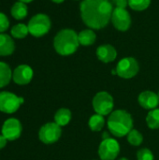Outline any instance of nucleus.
Instances as JSON below:
<instances>
[{"label":"nucleus","instance_id":"1","mask_svg":"<svg viewBox=\"0 0 159 160\" xmlns=\"http://www.w3.org/2000/svg\"><path fill=\"white\" fill-rule=\"evenodd\" d=\"M81 17L90 29H102L108 25L113 11L111 0H82L80 5Z\"/></svg>","mask_w":159,"mask_h":160},{"label":"nucleus","instance_id":"2","mask_svg":"<svg viewBox=\"0 0 159 160\" xmlns=\"http://www.w3.org/2000/svg\"><path fill=\"white\" fill-rule=\"evenodd\" d=\"M107 126L113 136L122 138L127 136L133 129V119L131 114L127 111L116 110L109 115Z\"/></svg>","mask_w":159,"mask_h":160},{"label":"nucleus","instance_id":"3","mask_svg":"<svg viewBox=\"0 0 159 160\" xmlns=\"http://www.w3.org/2000/svg\"><path fill=\"white\" fill-rule=\"evenodd\" d=\"M78 34L71 28L60 30L54 37L53 47L55 52L63 56L73 54L79 47Z\"/></svg>","mask_w":159,"mask_h":160},{"label":"nucleus","instance_id":"4","mask_svg":"<svg viewBox=\"0 0 159 160\" xmlns=\"http://www.w3.org/2000/svg\"><path fill=\"white\" fill-rule=\"evenodd\" d=\"M27 26L29 34L35 38H41L49 33L52 22L48 15L44 13H37L30 19Z\"/></svg>","mask_w":159,"mask_h":160},{"label":"nucleus","instance_id":"5","mask_svg":"<svg viewBox=\"0 0 159 160\" xmlns=\"http://www.w3.org/2000/svg\"><path fill=\"white\" fill-rule=\"evenodd\" d=\"M114 100L112 95L106 91L98 92L93 98V108L96 113L103 116L110 115L113 112Z\"/></svg>","mask_w":159,"mask_h":160},{"label":"nucleus","instance_id":"6","mask_svg":"<svg viewBox=\"0 0 159 160\" xmlns=\"http://www.w3.org/2000/svg\"><path fill=\"white\" fill-rule=\"evenodd\" d=\"M23 103V98L7 91L0 92V112L5 113L16 112Z\"/></svg>","mask_w":159,"mask_h":160},{"label":"nucleus","instance_id":"7","mask_svg":"<svg viewBox=\"0 0 159 160\" xmlns=\"http://www.w3.org/2000/svg\"><path fill=\"white\" fill-rule=\"evenodd\" d=\"M115 70L119 77L123 79H131L138 74L140 66L135 58L125 57L118 62Z\"/></svg>","mask_w":159,"mask_h":160},{"label":"nucleus","instance_id":"8","mask_svg":"<svg viewBox=\"0 0 159 160\" xmlns=\"http://www.w3.org/2000/svg\"><path fill=\"white\" fill-rule=\"evenodd\" d=\"M62 135L61 127L55 122H50L42 126L38 132V138L40 142L45 144H52L56 142Z\"/></svg>","mask_w":159,"mask_h":160},{"label":"nucleus","instance_id":"9","mask_svg":"<svg viewBox=\"0 0 159 160\" xmlns=\"http://www.w3.org/2000/svg\"><path fill=\"white\" fill-rule=\"evenodd\" d=\"M119 153V142L112 138L103 140L98 147V156L101 160H115Z\"/></svg>","mask_w":159,"mask_h":160},{"label":"nucleus","instance_id":"10","mask_svg":"<svg viewBox=\"0 0 159 160\" xmlns=\"http://www.w3.org/2000/svg\"><path fill=\"white\" fill-rule=\"evenodd\" d=\"M115 29L121 32L127 31L131 25V16L126 8H113L111 19Z\"/></svg>","mask_w":159,"mask_h":160},{"label":"nucleus","instance_id":"11","mask_svg":"<svg viewBox=\"0 0 159 160\" xmlns=\"http://www.w3.org/2000/svg\"><path fill=\"white\" fill-rule=\"evenodd\" d=\"M22 124L16 118L7 119L2 126V135L9 142L16 141L22 134Z\"/></svg>","mask_w":159,"mask_h":160},{"label":"nucleus","instance_id":"12","mask_svg":"<svg viewBox=\"0 0 159 160\" xmlns=\"http://www.w3.org/2000/svg\"><path fill=\"white\" fill-rule=\"evenodd\" d=\"M33 76H34V72L30 66L20 65L13 70L12 80L16 84L25 85L32 81Z\"/></svg>","mask_w":159,"mask_h":160},{"label":"nucleus","instance_id":"13","mask_svg":"<svg viewBox=\"0 0 159 160\" xmlns=\"http://www.w3.org/2000/svg\"><path fill=\"white\" fill-rule=\"evenodd\" d=\"M139 104L145 110L157 109L159 104L158 95L153 91H143L139 95Z\"/></svg>","mask_w":159,"mask_h":160},{"label":"nucleus","instance_id":"14","mask_svg":"<svg viewBox=\"0 0 159 160\" xmlns=\"http://www.w3.org/2000/svg\"><path fill=\"white\" fill-rule=\"evenodd\" d=\"M97 56L103 63H111L116 59L117 52L111 44H103L97 49Z\"/></svg>","mask_w":159,"mask_h":160},{"label":"nucleus","instance_id":"15","mask_svg":"<svg viewBox=\"0 0 159 160\" xmlns=\"http://www.w3.org/2000/svg\"><path fill=\"white\" fill-rule=\"evenodd\" d=\"M15 51L13 38L7 34L0 33V56H8Z\"/></svg>","mask_w":159,"mask_h":160},{"label":"nucleus","instance_id":"16","mask_svg":"<svg viewBox=\"0 0 159 160\" xmlns=\"http://www.w3.org/2000/svg\"><path fill=\"white\" fill-rule=\"evenodd\" d=\"M10 14L15 20H23L28 14V8L25 3L17 1L10 8Z\"/></svg>","mask_w":159,"mask_h":160},{"label":"nucleus","instance_id":"17","mask_svg":"<svg viewBox=\"0 0 159 160\" xmlns=\"http://www.w3.org/2000/svg\"><path fill=\"white\" fill-rule=\"evenodd\" d=\"M79 43L82 46H90L93 45L97 39V35L93 29H84L78 34Z\"/></svg>","mask_w":159,"mask_h":160},{"label":"nucleus","instance_id":"18","mask_svg":"<svg viewBox=\"0 0 159 160\" xmlns=\"http://www.w3.org/2000/svg\"><path fill=\"white\" fill-rule=\"evenodd\" d=\"M12 73L10 67L7 63L0 61V88L7 86L10 82Z\"/></svg>","mask_w":159,"mask_h":160},{"label":"nucleus","instance_id":"19","mask_svg":"<svg viewBox=\"0 0 159 160\" xmlns=\"http://www.w3.org/2000/svg\"><path fill=\"white\" fill-rule=\"evenodd\" d=\"M70 120H71V112L68 109L61 108L55 112L54 122L61 128L67 126L70 122Z\"/></svg>","mask_w":159,"mask_h":160},{"label":"nucleus","instance_id":"20","mask_svg":"<svg viewBox=\"0 0 159 160\" xmlns=\"http://www.w3.org/2000/svg\"><path fill=\"white\" fill-rule=\"evenodd\" d=\"M88 126L92 131H100L105 126V118L103 115L96 113L92 115L88 121Z\"/></svg>","mask_w":159,"mask_h":160},{"label":"nucleus","instance_id":"21","mask_svg":"<svg viewBox=\"0 0 159 160\" xmlns=\"http://www.w3.org/2000/svg\"><path fill=\"white\" fill-rule=\"evenodd\" d=\"M10 34H11L12 38H19V39L24 38L29 34L28 26L24 23H22V22L17 23L11 27Z\"/></svg>","mask_w":159,"mask_h":160},{"label":"nucleus","instance_id":"22","mask_svg":"<svg viewBox=\"0 0 159 160\" xmlns=\"http://www.w3.org/2000/svg\"><path fill=\"white\" fill-rule=\"evenodd\" d=\"M146 123L149 128L157 129L159 128V109L151 110L146 116Z\"/></svg>","mask_w":159,"mask_h":160},{"label":"nucleus","instance_id":"23","mask_svg":"<svg viewBox=\"0 0 159 160\" xmlns=\"http://www.w3.org/2000/svg\"><path fill=\"white\" fill-rule=\"evenodd\" d=\"M127 142L132 145V146H140L142 142H143V136L142 135V133L133 128L127 136Z\"/></svg>","mask_w":159,"mask_h":160},{"label":"nucleus","instance_id":"24","mask_svg":"<svg viewBox=\"0 0 159 160\" xmlns=\"http://www.w3.org/2000/svg\"><path fill=\"white\" fill-rule=\"evenodd\" d=\"M151 0H128V6L136 11H142L148 8Z\"/></svg>","mask_w":159,"mask_h":160},{"label":"nucleus","instance_id":"25","mask_svg":"<svg viewBox=\"0 0 159 160\" xmlns=\"http://www.w3.org/2000/svg\"><path fill=\"white\" fill-rule=\"evenodd\" d=\"M137 159L138 160H154V155L151 150L147 148H142L138 151L137 153Z\"/></svg>","mask_w":159,"mask_h":160},{"label":"nucleus","instance_id":"26","mask_svg":"<svg viewBox=\"0 0 159 160\" xmlns=\"http://www.w3.org/2000/svg\"><path fill=\"white\" fill-rule=\"evenodd\" d=\"M8 28H9V20L7 16L5 13L0 12V33L6 32Z\"/></svg>","mask_w":159,"mask_h":160},{"label":"nucleus","instance_id":"27","mask_svg":"<svg viewBox=\"0 0 159 160\" xmlns=\"http://www.w3.org/2000/svg\"><path fill=\"white\" fill-rule=\"evenodd\" d=\"M112 5H115V8H126L128 6V0H112Z\"/></svg>","mask_w":159,"mask_h":160},{"label":"nucleus","instance_id":"28","mask_svg":"<svg viewBox=\"0 0 159 160\" xmlns=\"http://www.w3.org/2000/svg\"><path fill=\"white\" fill-rule=\"evenodd\" d=\"M7 140L1 134L0 135V149H3L7 145Z\"/></svg>","mask_w":159,"mask_h":160},{"label":"nucleus","instance_id":"29","mask_svg":"<svg viewBox=\"0 0 159 160\" xmlns=\"http://www.w3.org/2000/svg\"><path fill=\"white\" fill-rule=\"evenodd\" d=\"M20 2H22V3H25V4H28V3H31L33 0H18Z\"/></svg>","mask_w":159,"mask_h":160},{"label":"nucleus","instance_id":"30","mask_svg":"<svg viewBox=\"0 0 159 160\" xmlns=\"http://www.w3.org/2000/svg\"><path fill=\"white\" fill-rule=\"evenodd\" d=\"M52 2H54V3H56V4H60V3H63L65 0H52Z\"/></svg>","mask_w":159,"mask_h":160},{"label":"nucleus","instance_id":"31","mask_svg":"<svg viewBox=\"0 0 159 160\" xmlns=\"http://www.w3.org/2000/svg\"><path fill=\"white\" fill-rule=\"evenodd\" d=\"M119 160H128L127 158H120Z\"/></svg>","mask_w":159,"mask_h":160},{"label":"nucleus","instance_id":"32","mask_svg":"<svg viewBox=\"0 0 159 160\" xmlns=\"http://www.w3.org/2000/svg\"><path fill=\"white\" fill-rule=\"evenodd\" d=\"M158 98H159V93H158Z\"/></svg>","mask_w":159,"mask_h":160}]
</instances>
